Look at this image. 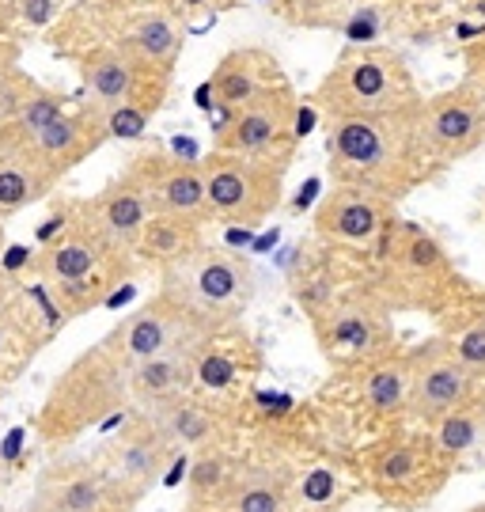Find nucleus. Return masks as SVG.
Segmentation results:
<instances>
[{
  "label": "nucleus",
  "mask_w": 485,
  "mask_h": 512,
  "mask_svg": "<svg viewBox=\"0 0 485 512\" xmlns=\"http://www.w3.org/2000/svg\"><path fill=\"white\" fill-rule=\"evenodd\" d=\"M19 444H23V429H12V433H8V440L0 444V463H16Z\"/></svg>",
  "instance_id": "obj_39"
},
{
  "label": "nucleus",
  "mask_w": 485,
  "mask_h": 512,
  "mask_svg": "<svg viewBox=\"0 0 485 512\" xmlns=\"http://www.w3.org/2000/svg\"><path fill=\"white\" fill-rule=\"evenodd\" d=\"M379 243L376 296L391 308H436L459 285L440 239L417 224H387Z\"/></svg>",
  "instance_id": "obj_5"
},
{
  "label": "nucleus",
  "mask_w": 485,
  "mask_h": 512,
  "mask_svg": "<svg viewBox=\"0 0 485 512\" xmlns=\"http://www.w3.org/2000/svg\"><path fill=\"white\" fill-rule=\"evenodd\" d=\"M467 512H485V505H474V509H467Z\"/></svg>",
  "instance_id": "obj_43"
},
{
  "label": "nucleus",
  "mask_w": 485,
  "mask_h": 512,
  "mask_svg": "<svg viewBox=\"0 0 485 512\" xmlns=\"http://www.w3.org/2000/svg\"><path fill=\"white\" fill-rule=\"evenodd\" d=\"M118 46L137 61H144L148 69H160L171 76V65L182 54V31L175 27V19L163 16V12H141V16L129 19Z\"/></svg>",
  "instance_id": "obj_26"
},
{
  "label": "nucleus",
  "mask_w": 485,
  "mask_h": 512,
  "mask_svg": "<svg viewBox=\"0 0 485 512\" xmlns=\"http://www.w3.org/2000/svg\"><path fill=\"white\" fill-rule=\"evenodd\" d=\"M38 281L46 289L57 285H72V281H84V277L99 274V270H114V266H129V251L114 247L103 228L95 224L88 202L76 205V213H69V224L57 239H50L35 258Z\"/></svg>",
  "instance_id": "obj_11"
},
{
  "label": "nucleus",
  "mask_w": 485,
  "mask_h": 512,
  "mask_svg": "<svg viewBox=\"0 0 485 512\" xmlns=\"http://www.w3.org/2000/svg\"><path fill=\"white\" fill-rule=\"evenodd\" d=\"M417 107L326 118V160L334 186H353L391 205L406 198L432 171L417 133Z\"/></svg>",
  "instance_id": "obj_1"
},
{
  "label": "nucleus",
  "mask_w": 485,
  "mask_h": 512,
  "mask_svg": "<svg viewBox=\"0 0 485 512\" xmlns=\"http://www.w3.org/2000/svg\"><path fill=\"white\" fill-rule=\"evenodd\" d=\"M387 224H391V202L353 190V186H334L323 198V205L315 209V232L326 243L372 247Z\"/></svg>",
  "instance_id": "obj_18"
},
{
  "label": "nucleus",
  "mask_w": 485,
  "mask_h": 512,
  "mask_svg": "<svg viewBox=\"0 0 485 512\" xmlns=\"http://www.w3.org/2000/svg\"><path fill=\"white\" fill-rule=\"evenodd\" d=\"M160 293L190 311L201 327L216 334L220 327L235 323L254 296V270L243 255L205 247L201 243L190 258L163 270Z\"/></svg>",
  "instance_id": "obj_6"
},
{
  "label": "nucleus",
  "mask_w": 485,
  "mask_h": 512,
  "mask_svg": "<svg viewBox=\"0 0 485 512\" xmlns=\"http://www.w3.org/2000/svg\"><path fill=\"white\" fill-rule=\"evenodd\" d=\"M292 156H232L213 152L201 160L205 175V198L209 217L235 224V228H258L285 194V171Z\"/></svg>",
  "instance_id": "obj_7"
},
{
  "label": "nucleus",
  "mask_w": 485,
  "mask_h": 512,
  "mask_svg": "<svg viewBox=\"0 0 485 512\" xmlns=\"http://www.w3.org/2000/svg\"><path fill=\"white\" fill-rule=\"evenodd\" d=\"M88 209H91V217H95V224L103 228V236H107L114 247L129 251V255H133V247H137V239H141L144 224L156 213L152 202H148V194H144L129 175L103 186L88 202Z\"/></svg>",
  "instance_id": "obj_23"
},
{
  "label": "nucleus",
  "mask_w": 485,
  "mask_h": 512,
  "mask_svg": "<svg viewBox=\"0 0 485 512\" xmlns=\"http://www.w3.org/2000/svg\"><path fill=\"white\" fill-rule=\"evenodd\" d=\"M129 406V384L122 361L103 342L80 353L50 387L46 403L35 414L38 440L65 448L88 429H99L107 418Z\"/></svg>",
  "instance_id": "obj_2"
},
{
  "label": "nucleus",
  "mask_w": 485,
  "mask_h": 512,
  "mask_svg": "<svg viewBox=\"0 0 485 512\" xmlns=\"http://www.w3.org/2000/svg\"><path fill=\"white\" fill-rule=\"evenodd\" d=\"M326 118H360V114H391L421 103L406 61L395 50L353 46L338 57L315 92Z\"/></svg>",
  "instance_id": "obj_4"
},
{
  "label": "nucleus",
  "mask_w": 485,
  "mask_h": 512,
  "mask_svg": "<svg viewBox=\"0 0 485 512\" xmlns=\"http://www.w3.org/2000/svg\"><path fill=\"white\" fill-rule=\"evenodd\" d=\"M54 16H57L54 0H23V19H27L31 27H42V23H50Z\"/></svg>",
  "instance_id": "obj_37"
},
{
  "label": "nucleus",
  "mask_w": 485,
  "mask_h": 512,
  "mask_svg": "<svg viewBox=\"0 0 485 512\" xmlns=\"http://www.w3.org/2000/svg\"><path fill=\"white\" fill-rule=\"evenodd\" d=\"M35 501L50 512H129L141 497L129 494L99 459L61 456L46 467Z\"/></svg>",
  "instance_id": "obj_13"
},
{
  "label": "nucleus",
  "mask_w": 485,
  "mask_h": 512,
  "mask_svg": "<svg viewBox=\"0 0 485 512\" xmlns=\"http://www.w3.org/2000/svg\"><path fill=\"white\" fill-rule=\"evenodd\" d=\"M80 73H84V88H88L95 110L122 107V103H144V107L160 110L163 92H167V73L148 69L122 46L91 50L80 65Z\"/></svg>",
  "instance_id": "obj_16"
},
{
  "label": "nucleus",
  "mask_w": 485,
  "mask_h": 512,
  "mask_svg": "<svg viewBox=\"0 0 485 512\" xmlns=\"http://www.w3.org/2000/svg\"><path fill=\"white\" fill-rule=\"evenodd\" d=\"M338 494V475L330 471V467H315V471H307L304 482H300V497H304V505H330Z\"/></svg>",
  "instance_id": "obj_35"
},
{
  "label": "nucleus",
  "mask_w": 485,
  "mask_h": 512,
  "mask_svg": "<svg viewBox=\"0 0 485 512\" xmlns=\"http://www.w3.org/2000/svg\"><path fill=\"white\" fill-rule=\"evenodd\" d=\"M235 365L232 357H224V353H216V349H201L198 353V384L209 387V391H220V387H228L235 380Z\"/></svg>",
  "instance_id": "obj_34"
},
{
  "label": "nucleus",
  "mask_w": 485,
  "mask_h": 512,
  "mask_svg": "<svg viewBox=\"0 0 485 512\" xmlns=\"http://www.w3.org/2000/svg\"><path fill=\"white\" fill-rule=\"evenodd\" d=\"M296 99L288 84L273 92L258 95L243 110H232V122L216 133L213 152H232V156H292L296 141Z\"/></svg>",
  "instance_id": "obj_14"
},
{
  "label": "nucleus",
  "mask_w": 485,
  "mask_h": 512,
  "mask_svg": "<svg viewBox=\"0 0 485 512\" xmlns=\"http://www.w3.org/2000/svg\"><path fill=\"white\" fill-rule=\"evenodd\" d=\"M232 475L228 471V463L220 452H201L194 463H190V471H186V490H190V505H205V501H213L216 490L224 486V478Z\"/></svg>",
  "instance_id": "obj_32"
},
{
  "label": "nucleus",
  "mask_w": 485,
  "mask_h": 512,
  "mask_svg": "<svg viewBox=\"0 0 485 512\" xmlns=\"http://www.w3.org/2000/svg\"><path fill=\"white\" fill-rule=\"evenodd\" d=\"M186 512H220V509H213V505H186Z\"/></svg>",
  "instance_id": "obj_40"
},
{
  "label": "nucleus",
  "mask_w": 485,
  "mask_h": 512,
  "mask_svg": "<svg viewBox=\"0 0 485 512\" xmlns=\"http://www.w3.org/2000/svg\"><path fill=\"white\" fill-rule=\"evenodd\" d=\"M315 330H319V346L330 361H345V365L360 368L368 361L395 353L391 315H387V304L376 293L334 300L315 319Z\"/></svg>",
  "instance_id": "obj_9"
},
{
  "label": "nucleus",
  "mask_w": 485,
  "mask_h": 512,
  "mask_svg": "<svg viewBox=\"0 0 485 512\" xmlns=\"http://www.w3.org/2000/svg\"><path fill=\"white\" fill-rule=\"evenodd\" d=\"M0 35H4V19H0Z\"/></svg>",
  "instance_id": "obj_44"
},
{
  "label": "nucleus",
  "mask_w": 485,
  "mask_h": 512,
  "mask_svg": "<svg viewBox=\"0 0 485 512\" xmlns=\"http://www.w3.org/2000/svg\"><path fill=\"white\" fill-rule=\"evenodd\" d=\"M281 84H285V76H281L277 57H270L266 50H232L216 65L205 92H213L216 110H243L258 95L273 92Z\"/></svg>",
  "instance_id": "obj_20"
},
{
  "label": "nucleus",
  "mask_w": 485,
  "mask_h": 512,
  "mask_svg": "<svg viewBox=\"0 0 485 512\" xmlns=\"http://www.w3.org/2000/svg\"><path fill=\"white\" fill-rule=\"evenodd\" d=\"M179 456V448L160 429V421L148 410L129 403V414L122 421V433L103 448V467L118 478L133 497H141L156 478L167 475L171 459Z\"/></svg>",
  "instance_id": "obj_15"
},
{
  "label": "nucleus",
  "mask_w": 485,
  "mask_h": 512,
  "mask_svg": "<svg viewBox=\"0 0 485 512\" xmlns=\"http://www.w3.org/2000/svg\"><path fill=\"white\" fill-rule=\"evenodd\" d=\"M152 418L160 421V429L171 437V444L179 452H190V448H209L216 437H220V418H216L209 406H201L194 395H179L171 403L148 410Z\"/></svg>",
  "instance_id": "obj_28"
},
{
  "label": "nucleus",
  "mask_w": 485,
  "mask_h": 512,
  "mask_svg": "<svg viewBox=\"0 0 485 512\" xmlns=\"http://www.w3.org/2000/svg\"><path fill=\"white\" fill-rule=\"evenodd\" d=\"M198 353L201 349H182V353H163L133 365L126 372L129 403L141 410H156L179 395H190V387L198 384Z\"/></svg>",
  "instance_id": "obj_22"
},
{
  "label": "nucleus",
  "mask_w": 485,
  "mask_h": 512,
  "mask_svg": "<svg viewBox=\"0 0 485 512\" xmlns=\"http://www.w3.org/2000/svg\"><path fill=\"white\" fill-rule=\"evenodd\" d=\"M417 133L432 167L455 164L485 145V99L470 84L421 99Z\"/></svg>",
  "instance_id": "obj_12"
},
{
  "label": "nucleus",
  "mask_w": 485,
  "mask_h": 512,
  "mask_svg": "<svg viewBox=\"0 0 485 512\" xmlns=\"http://www.w3.org/2000/svg\"><path fill=\"white\" fill-rule=\"evenodd\" d=\"M288 475L273 467H247L232 471L224 478V486L216 490L213 505L220 512H288Z\"/></svg>",
  "instance_id": "obj_24"
},
{
  "label": "nucleus",
  "mask_w": 485,
  "mask_h": 512,
  "mask_svg": "<svg viewBox=\"0 0 485 512\" xmlns=\"http://www.w3.org/2000/svg\"><path fill=\"white\" fill-rule=\"evenodd\" d=\"M201 247V224L186 217H171V213H152L144 224L141 239L133 247V255L144 262H156L160 270L175 266L182 258H190Z\"/></svg>",
  "instance_id": "obj_27"
},
{
  "label": "nucleus",
  "mask_w": 485,
  "mask_h": 512,
  "mask_svg": "<svg viewBox=\"0 0 485 512\" xmlns=\"http://www.w3.org/2000/svg\"><path fill=\"white\" fill-rule=\"evenodd\" d=\"M410 357H414V384H410L406 421H414L417 429L429 433L459 406L485 399L467 368L455 361L448 338H432L429 346L414 349Z\"/></svg>",
  "instance_id": "obj_10"
},
{
  "label": "nucleus",
  "mask_w": 485,
  "mask_h": 512,
  "mask_svg": "<svg viewBox=\"0 0 485 512\" xmlns=\"http://www.w3.org/2000/svg\"><path fill=\"white\" fill-rule=\"evenodd\" d=\"M4 342H8V334H4V327H0V353H4Z\"/></svg>",
  "instance_id": "obj_42"
},
{
  "label": "nucleus",
  "mask_w": 485,
  "mask_h": 512,
  "mask_svg": "<svg viewBox=\"0 0 485 512\" xmlns=\"http://www.w3.org/2000/svg\"><path fill=\"white\" fill-rule=\"evenodd\" d=\"M57 179L50 167L38 160L31 145L0 141V213H19L38 202Z\"/></svg>",
  "instance_id": "obj_25"
},
{
  "label": "nucleus",
  "mask_w": 485,
  "mask_h": 512,
  "mask_svg": "<svg viewBox=\"0 0 485 512\" xmlns=\"http://www.w3.org/2000/svg\"><path fill=\"white\" fill-rule=\"evenodd\" d=\"M345 35H349V42H357V46L376 42V35H379V12L376 8H360V12H353V19L345 23Z\"/></svg>",
  "instance_id": "obj_36"
},
{
  "label": "nucleus",
  "mask_w": 485,
  "mask_h": 512,
  "mask_svg": "<svg viewBox=\"0 0 485 512\" xmlns=\"http://www.w3.org/2000/svg\"><path fill=\"white\" fill-rule=\"evenodd\" d=\"M126 175L148 194V202L156 213L186 217L205 224L209 220V198H205V175L201 164L175 160L163 152H144L126 167Z\"/></svg>",
  "instance_id": "obj_17"
},
{
  "label": "nucleus",
  "mask_w": 485,
  "mask_h": 512,
  "mask_svg": "<svg viewBox=\"0 0 485 512\" xmlns=\"http://www.w3.org/2000/svg\"><path fill=\"white\" fill-rule=\"evenodd\" d=\"M107 141L110 137H107V126H103V114L88 103L84 110H76V114L65 110L57 122H50V126L31 141V152L50 167L54 179H61L65 171H72L76 164H84L91 152H99Z\"/></svg>",
  "instance_id": "obj_19"
},
{
  "label": "nucleus",
  "mask_w": 485,
  "mask_h": 512,
  "mask_svg": "<svg viewBox=\"0 0 485 512\" xmlns=\"http://www.w3.org/2000/svg\"><path fill=\"white\" fill-rule=\"evenodd\" d=\"M467 84L485 99V54H474V57H470V76H467Z\"/></svg>",
  "instance_id": "obj_38"
},
{
  "label": "nucleus",
  "mask_w": 485,
  "mask_h": 512,
  "mask_svg": "<svg viewBox=\"0 0 485 512\" xmlns=\"http://www.w3.org/2000/svg\"><path fill=\"white\" fill-rule=\"evenodd\" d=\"M410 384H414V357L410 353H387L379 361L360 365V410L372 421H406Z\"/></svg>",
  "instance_id": "obj_21"
},
{
  "label": "nucleus",
  "mask_w": 485,
  "mask_h": 512,
  "mask_svg": "<svg viewBox=\"0 0 485 512\" xmlns=\"http://www.w3.org/2000/svg\"><path fill=\"white\" fill-rule=\"evenodd\" d=\"M455 361L467 368L470 380L478 384V391L485 395V319H474L467 327H459L448 338Z\"/></svg>",
  "instance_id": "obj_31"
},
{
  "label": "nucleus",
  "mask_w": 485,
  "mask_h": 512,
  "mask_svg": "<svg viewBox=\"0 0 485 512\" xmlns=\"http://www.w3.org/2000/svg\"><path fill=\"white\" fill-rule=\"evenodd\" d=\"M103 114V126H107L110 141H141L148 122L156 107H144V103H122V107L99 110Z\"/></svg>",
  "instance_id": "obj_33"
},
{
  "label": "nucleus",
  "mask_w": 485,
  "mask_h": 512,
  "mask_svg": "<svg viewBox=\"0 0 485 512\" xmlns=\"http://www.w3.org/2000/svg\"><path fill=\"white\" fill-rule=\"evenodd\" d=\"M8 69H12V57H0V76L8 73Z\"/></svg>",
  "instance_id": "obj_41"
},
{
  "label": "nucleus",
  "mask_w": 485,
  "mask_h": 512,
  "mask_svg": "<svg viewBox=\"0 0 485 512\" xmlns=\"http://www.w3.org/2000/svg\"><path fill=\"white\" fill-rule=\"evenodd\" d=\"M65 114V95L57 92H46V88H38L31 99H27V107L19 110V118L12 126L0 133V141H16V145H31L42 129L57 122Z\"/></svg>",
  "instance_id": "obj_30"
},
{
  "label": "nucleus",
  "mask_w": 485,
  "mask_h": 512,
  "mask_svg": "<svg viewBox=\"0 0 485 512\" xmlns=\"http://www.w3.org/2000/svg\"><path fill=\"white\" fill-rule=\"evenodd\" d=\"M429 433H432V440H436V448H440V456L451 459V463H459V459L470 456L485 440V399L459 406L455 414H448V418L440 421L436 429H429Z\"/></svg>",
  "instance_id": "obj_29"
},
{
  "label": "nucleus",
  "mask_w": 485,
  "mask_h": 512,
  "mask_svg": "<svg viewBox=\"0 0 485 512\" xmlns=\"http://www.w3.org/2000/svg\"><path fill=\"white\" fill-rule=\"evenodd\" d=\"M213 334L201 327L190 311L175 304L167 293L148 300L144 308L126 315L118 327L103 338V346L122 361V368H133L141 361L163 357V353H182V349H201Z\"/></svg>",
  "instance_id": "obj_8"
},
{
  "label": "nucleus",
  "mask_w": 485,
  "mask_h": 512,
  "mask_svg": "<svg viewBox=\"0 0 485 512\" xmlns=\"http://www.w3.org/2000/svg\"><path fill=\"white\" fill-rule=\"evenodd\" d=\"M364 486L391 509H421L448 486L451 459L440 456L436 440L425 429H391L360 448Z\"/></svg>",
  "instance_id": "obj_3"
}]
</instances>
